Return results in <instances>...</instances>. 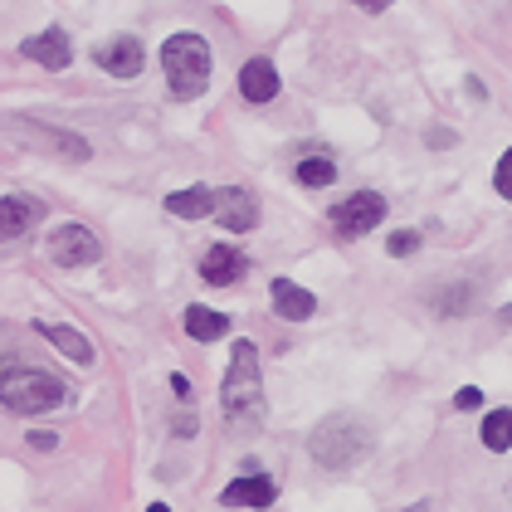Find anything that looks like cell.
<instances>
[{"instance_id": "4fadbf2b", "label": "cell", "mask_w": 512, "mask_h": 512, "mask_svg": "<svg viewBox=\"0 0 512 512\" xmlns=\"http://www.w3.org/2000/svg\"><path fill=\"white\" fill-rule=\"evenodd\" d=\"M35 215H40V205L25 196H0V244H10V239H20L30 225H35Z\"/></svg>"}, {"instance_id": "7c38bea8", "label": "cell", "mask_w": 512, "mask_h": 512, "mask_svg": "<svg viewBox=\"0 0 512 512\" xmlns=\"http://www.w3.org/2000/svg\"><path fill=\"white\" fill-rule=\"evenodd\" d=\"M244 274H249V259H244L239 249H225V244H215V249L200 259V278H205V283H220V288H225V283H239Z\"/></svg>"}, {"instance_id": "484cf974", "label": "cell", "mask_w": 512, "mask_h": 512, "mask_svg": "<svg viewBox=\"0 0 512 512\" xmlns=\"http://www.w3.org/2000/svg\"><path fill=\"white\" fill-rule=\"evenodd\" d=\"M352 5H361V10H386L391 0H352Z\"/></svg>"}, {"instance_id": "277c9868", "label": "cell", "mask_w": 512, "mask_h": 512, "mask_svg": "<svg viewBox=\"0 0 512 512\" xmlns=\"http://www.w3.org/2000/svg\"><path fill=\"white\" fill-rule=\"evenodd\" d=\"M366 449H371V430L356 415H327L313 430V459L322 469H352Z\"/></svg>"}, {"instance_id": "ba28073f", "label": "cell", "mask_w": 512, "mask_h": 512, "mask_svg": "<svg viewBox=\"0 0 512 512\" xmlns=\"http://www.w3.org/2000/svg\"><path fill=\"white\" fill-rule=\"evenodd\" d=\"M210 215H215L225 230L244 235V230L259 225V200L249 196L244 186H220V191H215V205H210Z\"/></svg>"}, {"instance_id": "d6986e66", "label": "cell", "mask_w": 512, "mask_h": 512, "mask_svg": "<svg viewBox=\"0 0 512 512\" xmlns=\"http://www.w3.org/2000/svg\"><path fill=\"white\" fill-rule=\"evenodd\" d=\"M186 332L196 337V342H215V337H225L230 332V317L225 313H210V308H186Z\"/></svg>"}, {"instance_id": "44dd1931", "label": "cell", "mask_w": 512, "mask_h": 512, "mask_svg": "<svg viewBox=\"0 0 512 512\" xmlns=\"http://www.w3.org/2000/svg\"><path fill=\"white\" fill-rule=\"evenodd\" d=\"M308 191H317V186H327V181H337V166H332V157H303L298 161V171H293Z\"/></svg>"}, {"instance_id": "7a4b0ae2", "label": "cell", "mask_w": 512, "mask_h": 512, "mask_svg": "<svg viewBox=\"0 0 512 512\" xmlns=\"http://www.w3.org/2000/svg\"><path fill=\"white\" fill-rule=\"evenodd\" d=\"M69 400V386L40 366H5L0 371V405L15 415H44Z\"/></svg>"}, {"instance_id": "9a60e30c", "label": "cell", "mask_w": 512, "mask_h": 512, "mask_svg": "<svg viewBox=\"0 0 512 512\" xmlns=\"http://www.w3.org/2000/svg\"><path fill=\"white\" fill-rule=\"evenodd\" d=\"M478 298H483V288L473 283V278H459V283H439L434 288V308L439 313H454V317H464L478 308Z\"/></svg>"}, {"instance_id": "2e32d148", "label": "cell", "mask_w": 512, "mask_h": 512, "mask_svg": "<svg viewBox=\"0 0 512 512\" xmlns=\"http://www.w3.org/2000/svg\"><path fill=\"white\" fill-rule=\"evenodd\" d=\"M313 293L308 288H298L293 278H274V313L288 317V322H303V317H313Z\"/></svg>"}, {"instance_id": "ac0fdd59", "label": "cell", "mask_w": 512, "mask_h": 512, "mask_svg": "<svg viewBox=\"0 0 512 512\" xmlns=\"http://www.w3.org/2000/svg\"><path fill=\"white\" fill-rule=\"evenodd\" d=\"M210 205H215V191H210V186H191V191H171V196H166V210H171L176 220H205Z\"/></svg>"}, {"instance_id": "7402d4cb", "label": "cell", "mask_w": 512, "mask_h": 512, "mask_svg": "<svg viewBox=\"0 0 512 512\" xmlns=\"http://www.w3.org/2000/svg\"><path fill=\"white\" fill-rule=\"evenodd\" d=\"M493 186H498V196H503V200H512V147L503 152L498 171H493Z\"/></svg>"}, {"instance_id": "d4e9b609", "label": "cell", "mask_w": 512, "mask_h": 512, "mask_svg": "<svg viewBox=\"0 0 512 512\" xmlns=\"http://www.w3.org/2000/svg\"><path fill=\"white\" fill-rule=\"evenodd\" d=\"M30 444H35V449H54V444H59V434H49V430H35V434H30Z\"/></svg>"}, {"instance_id": "3957f363", "label": "cell", "mask_w": 512, "mask_h": 512, "mask_svg": "<svg viewBox=\"0 0 512 512\" xmlns=\"http://www.w3.org/2000/svg\"><path fill=\"white\" fill-rule=\"evenodd\" d=\"M161 69H166L176 103H191L210 88V44L200 35H171L161 44Z\"/></svg>"}, {"instance_id": "4316f807", "label": "cell", "mask_w": 512, "mask_h": 512, "mask_svg": "<svg viewBox=\"0 0 512 512\" xmlns=\"http://www.w3.org/2000/svg\"><path fill=\"white\" fill-rule=\"evenodd\" d=\"M147 512H171V508H166V503H152V508H147Z\"/></svg>"}, {"instance_id": "52a82bcc", "label": "cell", "mask_w": 512, "mask_h": 512, "mask_svg": "<svg viewBox=\"0 0 512 512\" xmlns=\"http://www.w3.org/2000/svg\"><path fill=\"white\" fill-rule=\"evenodd\" d=\"M49 259H59L64 269L98 264V235L83 230V225H59V230L49 235Z\"/></svg>"}, {"instance_id": "83f0119b", "label": "cell", "mask_w": 512, "mask_h": 512, "mask_svg": "<svg viewBox=\"0 0 512 512\" xmlns=\"http://www.w3.org/2000/svg\"><path fill=\"white\" fill-rule=\"evenodd\" d=\"M503 322H512V308H503Z\"/></svg>"}, {"instance_id": "5b68a950", "label": "cell", "mask_w": 512, "mask_h": 512, "mask_svg": "<svg viewBox=\"0 0 512 512\" xmlns=\"http://www.w3.org/2000/svg\"><path fill=\"white\" fill-rule=\"evenodd\" d=\"M0 127H10L15 137H40L35 147L49 157H69V161H88V142L79 132H64V127H44L35 118H0Z\"/></svg>"}, {"instance_id": "cb8c5ba5", "label": "cell", "mask_w": 512, "mask_h": 512, "mask_svg": "<svg viewBox=\"0 0 512 512\" xmlns=\"http://www.w3.org/2000/svg\"><path fill=\"white\" fill-rule=\"evenodd\" d=\"M454 405H459V410H478V405H483V395L473 391V386H464V391L454 395Z\"/></svg>"}, {"instance_id": "6da1fadb", "label": "cell", "mask_w": 512, "mask_h": 512, "mask_svg": "<svg viewBox=\"0 0 512 512\" xmlns=\"http://www.w3.org/2000/svg\"><path fill=\"white\" fill-rule=\"evenodd\" d=\"M220 405L235 430H259L264 425V381H259V356L254 342H235L230 352V376L220 386Z\"/></svg>"}, {"instance_id": "8992f818", "label": "cell", "mask_w": 512, "mask_h": 512, "mask_svg": "<svg viewBox=\"0 0 512 512\" xmlns=\"http://www.w3.org/2000/svg\"><path fill=\"white\" fill-rule=\"evenodd\" d=\"M381 220H386V200L376 196V191H356V196H347L337 210H332V230L342 239L371 235Z\"/></svg>"}, {"instance_id": "ffe728a7", "label": "cell", "mask_w": 512, "mask_h": 512, "mask_svg": "<svg viewBox=\"0 0 512 512\" xmlns=\"http://www.w3.org/2000/svg\"><path fill=\"white\" fill-rule=\"evenodd\" d=\"M483 444H488L493 454L512 449V410H488V420H483Z\"/></svg>"}, {"instance_id": "9c48e42d", "label": "cell", "mask_w": 512, "mask_h": 512, "mask_svg": "<svg viewBox=\"0 0 512 512\" xmlns=\"http://www.w3.org/2000/svg\"><path fill=\"white\" fill-rule=\"evenodd\" d=\"M20 54H25V59H35V64H44V69H69L74 44H69V35L54 25V30H44V35H30V40L20 44Z\"/></svg>"}, {"instance_id": "8fae6325", "label": "cell", "mask_w": 512, "mask_h": 512, "mask_svg": "<svg viewBox=\"0 0 512 512\" xmlns=\"http://www.w3.org/2000/svg\"><path fill=\"white\" fill-rule=\"evenodd\" d=\"M98 64H103L113 79H137V74H142V40H132V35L108 40L98 49Z\"/></svg>"}, {"instance_id": "30bf717a", "label": "cell", "mask_w": 512, "mask_h": 512, "mask_svg": "<svg viewBox=\"0 0 512 512\" xmlns=\"http://www.w3.org/2000/svg\"><path fill=\"white\" fill-rule=\"evenodd\" d=\"M220 498H225V508H269L278 498V483L264 478V473H244V478H235Z\"/></svg>"}, {"instance_id": "e0dca14e", "label": "cell", "mask_w": 512, "mask_h": 512, "mask_svg": "<svg viewBox=\"0 0 512 512\" xmlns=\"http://www.w3.org/2000/svg\"><path fill=\"white\" fill-rule=\"evenodd\" d=\"M40 332L49 337V347H54V352H64L69 361H79V366H88V361H93V347L83 342V332H79V327H59V322H40Z\"/></svg>"}, {"instance_id": "603a6c76", "label": "cell", "mask_w": 512, "mask_h": 512, "mask_svg": "<svg viewBox=\"0 0 512 512\" xmlns=\"http://www.w3.org/2000/svg\"><path fill=\"white\" fill-rule=\"evenodd\" d=\"M386 249H391L395 259H405V254H415V249H420V235H415V230H395Z\"/></svg>"}, {"instance_id": "5bb4252c", "label": "cell", "mask_w": 512, "mask_h": 512, "mask_svg": "<svg viewBox=\"0 0 512 512\" xmlns=\"http://www.w3.org/2000/svg\"><path fill=\"white\" fill-rule=\"evenodd\" d=\"M239 93L249 98V103H269L278 93V74L269 59H249L244 69H239Z\"/></svg>"}]
</instances>
